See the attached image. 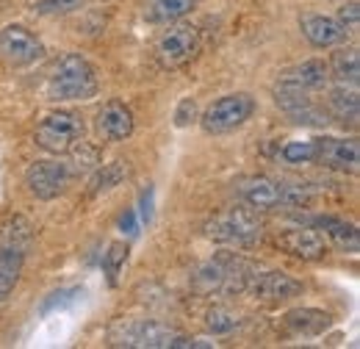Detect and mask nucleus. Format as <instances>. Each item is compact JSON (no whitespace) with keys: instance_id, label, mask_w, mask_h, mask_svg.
<instances>
[{"instance_id":"nucleus-17","label":"nucleus","mask_w":360,"mask_h":349,"mask_svg":"<svg viewBox=\"0 0 360 349\" xmlns=\"http://www.w3.org/2000/svg\"><path fill=\"white\" fill-rule=\"evenodd\" d=\"M280 84H288V87H297V89H305V91H314V89L327 87L330 81V70H327V61L321 58H308L297 67H288L280 78Z\"/></svg>"},{"instance_id":"nucleus-9","label":"nucleus","mask_w":360,"mask_h":349,"mask_svg":"<svg viewBox=\"0 0 360 349\" xmlns=\"http://www.w3.org/2000/svg\"><path fill=\"white\" fill-rule=\"evenodd\" d=\"M316 164H321L327 170H335V172L355 174L360 170L358 139H344V136L316 139Z\"/></svg>"},{"instance_id":"nucleus-21","label":"nucleus","mask_w":360,"mask_h":349,"mask_svg":"<svg viewBox=\"0 0 360 349\" xmlns=\"http://www.w3.org/2000/svg\"><path fill=\"white\" fill-rule=\"evenodd\" d=\"M327 106H330V114H333V117H338L341 122H347V120H349L352 125H358V114H360L358 87L338 84V87L330 91Z\"/></svg>"},{"instance_id":"nucleus-30","label":"nucleus","mask_w":360,"mask_h":349,"mask_svg":"<svg viewBox=\"0 0 360 349\" xmlns=\"http://www.w3.org/2000/svg\"><path fill=\"white\" fill-rule=\"evenodd\" d=\"M84 6V0H37V11L53 17V14H70V11H78Z\"/></svg>"},{"instance_id":"nucleus-29","label":"nucleus","mask_w":360,"mask_h":349,"mask_svg":"<svg viewBox=\"0 0 360 349\" xmlns=\"http://www.w3.org/2000/svg\"><path fill=\"white\" fill-rule=\"evenodd\" d=\"M136 214H139V222H141V224H153V219H155V186L147 183V186L141 189Z\"/></svg>"},{"instance_id":"nucleus-4","label":"nucleus","mask_w":360,"mask_h":349,"mask_svg":"<svg viewBox=\"0 0 360 349\" xmlns=\"http://www.w3.org/2000/svg\"><path fill=\"white\" fill-rule=\"evenodd\" d=\"M205 236L230 247H255L264 236V224L255 208H230L205 224Z\"/></svg>"},{"instance_id":"nucleus-1","label":"nucleus","mask_w":360,"mask_h":349,"mask_svg":"<svg viewBox=\"0 0 360 349\" xmlns=\"http://www.w3.org/2000/svg\"><path fill=\"white\" fill-rule=\"evenodd\" d=\"M100 91L97 72L89 61L78 53H64L47 81V100L53 103H81L91 100Z\"/></svg>"},{"instance_id":"nucleus-31","label":"nucleus","mask_w":360,"mask_h":349,"mask_svg":"<svg viewBox=\"0 0 360 349\" xmlns=\"http://www.w3.org/2000/svg\"><path fill=\"white\" fill-rule=\"evenodd\" d=\"M338 20L347 25V31L349 34H355L358 31V25H360V6L352 0V3H347V6H341L338 8Z\"/></svg>"},{"instance_id":"nucleus-20","label":"nucleus","mask_w":360,"mask_h":349,"mask_svg":"<svg viewBox=\"0 0 360 349\" xmlns=\"http://www.w3.org/2000/svg\"><path fill=\"white\" fill-rule=\"evenodd\" d=\"M330 70V78H335L338 84H349V87H358L360 81V56L358 47H338L327 64Z\"/></svg>"},{"instance_id":"nucleus-11","label":"nucleus","mask_w":360,"mask_h":349,"mask_svg":"<svg viewBox=\"0 0 360 349\" xmlns=\"http://www.w3.org/2000/svg\"><path fill=\"white\" fill-rule=\"evenodd\" d=\"M300 31L314 47H338L344 44L352 34L347 31V25L338 20V17H330V14H302L300 17Z\"/></svg>"},{"instance_id":"nucleus-13","label":"nucleus","mask_w":360,"mask_h":349,"mask_svg":"<svg viewBox=\"0 0 360 349\" xmlns=\"http://www.w3.org/2000/svg\"><path fill=\"white\" fill-rule=\"evenodd\" d=\"M258 300H266V303H283V300H291V297H300L305 291V286L291 277L288 272H264V274H252L250 277V286H247Z\"/></svg>"},{"instance_id":"nucleus-24","label":"nucleus","mask_w":360,"mask_h":349,"mask_svg":"<svg viewBox=\"0 0 360 349\" xmlns=\"http://www.w3.org/2000/svg\"><path fill=\"white\" fill-rule=\"evenodd\" d=\"M128 253L131 250H128L125 241H111L108 250L103 253V274H105L111 288H117V283H120V274H122V269L128 263Z\"/></svg>"},{"instance_id":"nucleus-10","label":"nucleus","mask_w":360,"mask_h":349,"mask_svg":"<svg viewBox=\"0 0 360 349\" xmlns=\"http://www.w3.org/2000/svg\"><path fill=\"white\" fill-rule=\"evenodd\" d=\"M277 247L294 258H302V261H321L327 255V241H324L321 230L308 227V224L283 227L277 233Z\"/></svg>"},{"instance_id":"nucleus-22","label":"nucleus","mask_w":360,"mask_h":349,"mask_svg":"<svg viewBox=\"0 0 360 349\" xmlns=\"http://www.w3.org/2000/svg\"><path fill=\"white\" fill-rule=\"evenodd\" d=\"M277 161L285 167L316 164V139H291L277 150Z\"/></svg>"},{"instance_id":"nucleus-3","label":"nucleus","mask_w":360,"mask_h":349,"mask_svg":"<svg viewBox=\"0 0 360 349\" xmlns=\"http://www.w3.org/2000/svg\"><path fill=\"white\" fill-rule=\"evenodd\" d=\"M258 103L250 91H230L217 97L214 103H208V108L200 114V128L211 136L219 133H230L241 125H247L255 114Z\"/></svg>"},{"instance_id":"nucleus-28","label":"nucleus","mask_w":360,"mask_h":349,"mask_svg":"<svg viewBox=\"0 0 360 349\" xmlns=\"http://www.w3.org/2000/svg\"><path fill=\"white\" fill-rule=\"evenodd\" d=\"M172 120H175V128H188V125H194V122L200 120V114H197V100H194V97H180Z\"/></svg>"},{"instance_id":"nucleus-6","label":"nucleus","mask_w":360,"mask_h":349,"mask_svg":"<svg viewBox=\"0 0 360 349\" xmlns=\"http://www.w3.org/2000/svg\"><path fill=\"white\" fill-rule=\"evenodd\" d=\"M155 58L161 67L172 70V67H180L186 61H191L197 53H200V31L194 25H186V23H178V25H169L158 39H155V47H153Z\"/></svg>"},{"instance_id":"nucleus-23","label":"nucleus","mask_w":360,"mask_h":349,"mask_svg":"<svg viewBox=\"0 0 360 349\" xmlns=\"http://www.w3.org/2000/svg\"><path fill=\"white\" fill-rule=\"evenodd\" d=\"M128 177H131L128 161H111V164H103V167L94 170V177H91V194L111 191V189L122 186Z\"/></svg>"},{"instance_id":"nucleus-12","label":"nucleus","mask_w":360,"mask_h":349,"mask_svg":"<svg viewBox=\"0 0 360 349\" xmlns=\"http://www.w3.org/2000/svg\"><path fill=\"white\" fill-rule=\"evenodd\" d=\"M94 128L105 141H125L134 136L136 120L134 111L122 103V100H108L103 103V108L94 117Z\"/></svg>"},{"instance_id":"nucleus-15","label":"nucleus","mask_w":360,"mask_h":349,"mask_svg":"<svg viewBox=\"0 0 360 349\" xmlns=\"http://www.w3.org/2000/svg\"><path fill=\"white\" fill-rule=\"evenodd\" d=\"M238 194L244 197V203L255 211H274L280 205V189L277 180H271L266 174H252V177H241L236 183Z\"/></svg>"},{"instance_id":"nucleus-2","label":"nucleus","mask_w":360,"mask_h":349,"mask_svg":"<svg viewBox=\"0 0 360 349\" xmlns=\"http://www.w3.org/2000/svg\"><path fill=\"white\" fill-rule=\"evenodd\" d=\"M84 136H86L84 117L72 108H58L39 120V125L34 131V141L50 156H67Z\"/></svg>"},{"instance_id":"nucleus-5","label":"nucleus","mask_w":360,"mask_h":349,"mask_svg":"<svg viewBox=\"0 0 360 349\" xmlns=\"http://www.w3.org/2000/svg\"><path fill=\"white\" fill-rule=\"evenodd\" d=\"M180 333L169 324L150 322V319H128L111 327L108 338L114 347H134V349H172Z\"/></svg>"},{"instance_id":"nucleus-8","label":"nucleus","mask_w":360,"mask_h":349,"mask_svg":"<svg viewBox=\"0 0 360 349\" xmlns=\"http://www.w3.org/2000/svg\"><path fill=\"white\" fill-rule=\"evenodd\" d=\"M0 58L8 67H31L45 58V44L25 25H6L0 31Z\"/></svg>"},{"instance_id":"nucleus-18","label":"nucleus","mask_w":360,"mask_h":349,"mask_svg":"<svg viewBox=\"0 0 360 349\" xmlns=\"http://www.w3.org/2000/svg\"><path fill=\"white\" fill-rule=\"evenodd\" d=\"M200 0H144V20L147 23H178L191 14Z\"/></svg>"},{"instance_id":"nucleus-7","label":"nucleus","mask_w":360,"mask_h":349,"mask_svg":"<svg viewBox=\"0 0 360 349\" xmlns=\"http://www.w3.org/2000/svg\"><path fill=\"white\" fill-rule=\"evenodd\" d=\"M70 180H72V170H70V164L58 161V156L56 158L34 161L28 167V172H25V186H28V191L37 200H56V197H61L67 191Z\"/></svg>"},{"instance_id":"nucleus-27","label":"nucleus","mask_w":360,"mask_h":349,"mask_svg":"<svg viewBox=\"0 0 360 349\" xmlns=\"http://www.w3.org/2000/svg\"><path fill=\"white\" fill-rule=\"evenodd\" d=\"M205 324H208V330L214 336H225V333H233L241 324V319H238V313H233L227 307H214V310H208Z\"/></svg>"},{"instance_id":"nucleus-16","label":"nucleus","mask_w":360,"mask_h":349,"mask_svg":"<svg viewBox=\"0 0 360 349\" xmlns=\"http://www.w3.org/2000/svg\"><path fill=\"white\" fill-rule=\"evenodd\" d=\"M283 324H285V330L291 336L316 338L333 324V316L327 310H319V307H294V310H288L283 316Z\"/></svg>"},{"instance_id":"nucleus-14","label":"nucleus","mask_w":360,"mask_h":349,"mask_svg":"<svg viewBox=\"0 0 360 349\" xmlns=\"http://www.w3.org/2000/svg\"><path fill=\"white\" fill-rule=\"evenodd\" d=\"M311 227L316 230H324V236L333 241L335 250L347 253V255H358L360 250V236H358V227L352 222L341 217H333V214H319V217L308 219Z\"/></svg>"},{"instance_id":"nucleus-25","label":"nucleus","mask_w":360,"mask_h":349,"mask_svg":"<svg viewBox=\"0 0 360 349\" xmlns=\"http://www.w3.org/2000/svg\"><path fill=\"white\" fill-rule=\"evenodd\" d=\"M84 286H70V288H56V291H50L45 300H42V305H39V316H50V313H56V310H67V307H72L78 300H84Z\"/></svg>"},{"instance_id":"nucleus-32","label":"nucleus","mask_w":360,"mask_h":349,"mask_svg":"<svg viewBox=\"0 0 360 349\" xmlns=\"http://www.w3.org/2000/svg\"><path fill=\"white\" fill-rule=\"evenodd\" d=\"M117 230H120L122 236H128V239H136V236H139V214H136V208H125V214L117 222Z\"/></svg>"},{"instance_id":"nucleus-19","label":"nucleus","mask_w":360,"mask_h":349,"mask_svg":"<svg viewBox=\"0 0 360 349\" xmlns=\"http://www.w3.org/2000/svg\"><path fill=\"white\" fill-rule=\"evenodd\" d=\"M22 263H25V250L0 244V303H6V297L14 291L22 274Z\"/></svg>"},{"instance_id":"nucleus-26","label":"nucleus","mask_w":360,"mask_h":349,"mask_svg":"<svg viewBox=\"0 0 360 349\" xmlns=\"http://www.w3.org/2000/svg\"><path fill=\"white\" fill-rule=\"evenodd\" d=\"M280 189V205H291V208H302L314 200V189L308 183H291V180H277Z\"/></svg>"}]
</instances>
